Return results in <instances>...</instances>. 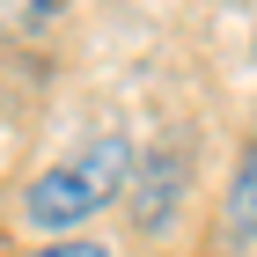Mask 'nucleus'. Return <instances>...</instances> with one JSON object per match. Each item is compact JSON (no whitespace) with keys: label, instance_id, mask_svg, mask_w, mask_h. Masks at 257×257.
Returning <instances> with one entry per match:
<instances>
[{"label":"nucleus","instance_id":"3","mask_svg":"<svg viewBox=\"0 0 257 257\" xmlns=\"http://www.w3.org/2000/svg\"><path fill=\"white\" fill-rule=\"evenodd\" d=\"M30 257H110L103 242H44V250H30Z\"/></svg>","mask_w":257,"mask_h":257},{"label":"nucleus","instance_id":"2","mask_svg":"<svg viewBox=\"0 0 257 257\" xmlns=\"http://www.w3.org/2000/svg\"><path fill=\"white\" fill-rule=\"evenodd\" d=\"M228 228H235V235H257V147L235 162V184H228Z\"/></svg>","mask_w":257,"mask_h":257},{"label":"nucleus","instance_id":"1","mask_svg":"<svg viewBox=\"0 0 257 257\" xmlns=\"http://www.w3.org/2000/svg\"><path fill=\"white\" fill-rule=\"evenodd\" d=\"M125 177H133V147H125L118 133H103V140H88V147H74L66 162H52V169L30 184L22 213L37 220V228H81L96 206H110V198L125 191Z\"/></svg>","mask_w":257,"mask_h":257}]
</instances>
